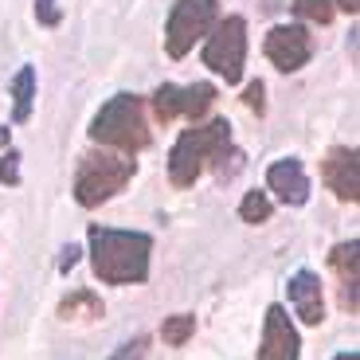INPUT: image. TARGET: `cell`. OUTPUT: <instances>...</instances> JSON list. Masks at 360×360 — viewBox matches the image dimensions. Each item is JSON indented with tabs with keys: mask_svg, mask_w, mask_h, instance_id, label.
I'll return each instance as SVG.
<instances>
[{
	"mask_svg": "<svg viewBox=\"0 0 360 360\" xmlns=\"http://www.w3.org/2000/svg\"><path fill=\"white\" fill-rule=\"evenodd\" d=\"M90 266L94 278L110 286H141L149 278L153 239L145 231H117V227H90Z\"/></svg>",
	"mask_w": 360,
	"mask_h": 360,
	"instance_id": "cell-1",
	"label": "cell"
},
{
	"mask_svg": "<svg viewBox=\"0 0 360 360\" xmlns=\"http://www.w3.org/2000/svg\"><path fill=\"white\" fill-rule=\"evenodd\" d=\"M227 149H231V126H227L224 117L184 129V134L176 137V145H172V153H169V180H172V188H192L204 169L224 165Z\"/></svg>",
	"mask_w": 360,
	"mask_h": 360,
	"instance_id": "cell-2",
	"label": "cell"
},
{
	"mask_svg": "<svg viewBox=\"0 0 360 360\" xmlns=\"http://www.w3.org/2000/svg\"><path fill=\"white\" fill-rule=\"evenodd\" d=\"M90 141L110 145L117 153H141L149 145V122H145V106L137 94H114L98 117L90 122Z\"/></svg>",
	"mask_w": 360,
	"mask_h": 360,
	"instance_id": "cell-3",
	"label": "cell"
},
{
	"mask_svg": "<svg viewBox=\"0 0 360 360\" xmlns=\"http://www.w3.org/2000/svg\"><path fill=\"white\" fill-rule=\"evenodd\" d=\"M134 180V161L117 153H86L75 172V200L82 207H98L114 200Z\"/></svg>",
	"mask_w": 360,
	"mask_h": 360,
	"instance_id": "cell-4",
	"label": "cell"
},
{
	"mask_svg": "<svg viewBox=\"0 0 360 360\" xmlns=\"http://www.w3.org/2000/svg\"><path fill=\"white\" fill-rule=\"evenodd\" d=\"M219 24V0H176L165 24V51L184 59L200 39Z\"/></svg>",
	"mask_w": 360,
	"mask_h": 360,
	"instance_id": "cell-5",
	"label": "cell"
},
{
	"mask_svg": "<svg viewBox=\"0 0 360 360\" xmlns=\"http://www.w3.org/2000/svg\"><path fill=\"white\" fill-rule=\"evenodd\" d=\"M204 63L224 82L243 79V63H247V24H243V16H227L224 24L212 27V36H207V44H204Z\"/></svg>",
	"mask_w": 360,
	"mask_h": 360,
	"instance_id": "cell-6",
	"label": "cell"
},
{
	"mask_svg": "<svg viewBox=\"0 0 360 360\" xmlns=\"http://www.w3.org/2000/svg\"><path fill=\"white\" fill-rule=\"evenodd\" d=\"M262 51L282 75L302 71L309 63V55H314V36L302 24H274L262 39Z\"/></svg>",
	"mask_w": 360,
	"mask_h": 360,
	"instance_id": "cell-7",
	"label": "cell"
},
{
	"mask_svg": "<svg viewBox=\"0 0 360 360\" xmlns=\"http://www.w3.org/2000/svg\"><path fill=\"white\" fill-rule=\"evenodd\" d=\"M321 180L337 200L356 204L360 200V153L356 149H345V145L329 149L325 161H321Z\"/></svg>",
	"mask_w": 360,
	"mask_h": 360,
	"instance_id": "cell-8",
	"label": "cell"
},
{
	"mask_svg": "<svg viewBox=\"0 0 360 360\" xmlns=\"http://www.w3.org/2000/svg\"><path fill=\"white\" fill-rule=\"evenodd\" d=\"M259 360H302V341H297V329H294V321L286 317V309H282V306H270L266 309Z\"/></svg>",
	"mask_w": 360,
	"mask_h": 360,
	"instance_id": "cell-9",
	"label": "cell"
},
{
	"mask_svg": "<svg viewBox=\"0 0 360 360\" xmlns=\"http://www.w3.org/2000/svg\"><path fill=\"white\" fill-rule=\"evenodd\" d=\"M266 188H274V196L290 207H302L309 200V176L302 169L297 157H282L266 169Z\"/></svg>",
	"mask_w": 360,
	"mask_h": 360,
	"instance_id": "cell-10",
	"label": "cell"
},
{
	"mask_svg": "<svg viewBox=\"0 0 360 360\" xmlns=\"http://www.w3.org/2000/svg\"><path fill=\"white\" fill-rule=\"evenodd\" d=\"M290 306L306 325H321L325 321V297H321V278L314 270H297L290 278Z\"/></svg>",
	"mask_w": 360,
	"mask_h": 360,
	"instance_id": "cell-11",
	"label": "cell"
},
{
	"mask_svg": "<svg viewBox=\"0 0 360 360\" xmlns=\"http://www.w3.org/2000/svg\"><path fill=\"white\" fill-rule=\"evenodd\" d=\"M356 259H360V243H356V239L333 247V255H329L337 278H341V309H345V314H356V278H360Z\"/></svg>",
	"mask_w": 360,
	"mask_h": 360,
	"instance_id": "cell-12",
	"label": "cell"
},
{
	"mask_svg": "<svg viewBox=\"0 0 360 360\" xmlns=\"http://www.w3.org/2000/svg\"><path fill=\"white\" fill-rule=\"evenodd\" d=\"M176 102H180V117H200L216 106V86L212 82H192V86H176Z\"/></svg>",
	"mask_w": 360,
	"mask_h": 360,
	"instance_id": "cell-13",
	"label": "cell"
},
{
	"mask_svg": "<svg viewBox=\"0 0 360 360\" xmlns=\"http://www.w3.org/2000/svg\"><path fill=\"white\" fill-rule=\"evenodd\" d=\"M12 122H27L32 117V102H36V67H20L12 75Z\"/></svg>",
	"mask_w": 360,
	"mask_h": 360,
	"instance_id": "cell-14",
	"label": "cell"
},
{
	"mask_svg": "<svg viewBox=\"0 0 360 360\" xmlns=\"http://www.w3.org/2000/svg\"><path fill=\"white\" fill-rule=\"evenodd\" d=\"M59 314L94 321V317H102V297L94 294V290H75V294H67L63 302H59Z\"/></svg>",
	"mask_w": 360,
	"mask_h": 360,
	"instance_id": "cell-15",
	"label": "cell"
},
{
	"mask_svg": "<svg viewBox=\"0 0 360 360\" xmlns=\"http://www.w3.org/2000/svg\"><path fill=\"white\" fill-rule=\"evenodd\" d=\"M192 333H196V317L192 314H172L161 321V341L172 345V349H176V345H188Z\"/></svg>",
	"mask_w": 360,
	"mask_h": 360,
	"instance_id": "cell-16",
	"label": "cell"
},
{
	"mask_svg": "<svg viewBox=\"0 0 360 360\" xmlns=\"http://www.w3.org/2000/svg\"><path fill=\"white\" fill-rule=\"evenodd\" d=\"M153 114L161 126H169L172 117H180V102H176V86L172 82H165V86L153 90Z\"/></svg>",
	"mask_w": 360,
	"mask_h": 360,
	"instance_id": "cell-17",
	"label": "cell"
},
{
	"mask_svg": "<svg viewBox=\"0 0 360 360\" xmlns=\"http://www.w3.org/2000/svg\"><path fill=\"white\" fill-rule=\"evenodd\" d=\"M239 219L243 224H266L270 219V196L266 192H247L239 204Z\"/></svg>",
	"mask_w": 360,
	"mask_h": 360,
	"instance_id": "cell-18",
	"label": "cell"
},
{
	"mask_svg": "<svg viewBox=\"0 0 360 360\" xmlns=\"http://www.w3.org/2000/svg\"><path fill=\"white\" fill-rule=\"evenodd\" d=\"M294 12L309 24H329L337 12V0H294Z\"/></svg>",
	"mask_w": 360,
	"mask_h": 360,
	"instance_id": "cell-19",
	"label": "cell"
},
{
	"mask_svg": "<svg viewBox=\"0 0 360 360\" xmlns=\"http://www.w3.org/2000/svg\"><path fill=\"white\" fill-rule=\"evenodd\" d=\"M145 356H149V337H134V341H126L110 360H145Z\"/></svg>",
	"mask_w": 360,
	"mask_h": 360,
	"instance_id": "cell-20",
	"label": "cell"
},
{
	"mask_svg": "<svg viewBox=\"0 0 360 360\" xmlns=\"http://www.w3.org/2000/svg\"><path fill=\"white\" fill-rule=\"evenodd\" d=\"M36 20L47 27H55L59 20H63V12H59V0H36Z\"/></svg>",
	"mask_w": 360,
	"mask_h": 360,
	"instance_id": "cell-21",
	"label": "cell"
},
{
	"mask_svg": "<svg viewBox=\"0 0 360 360\" xmlns=\"http://www.w3.org/2000/svg\"><path fill=\"white\" fill-rule=\"evenodd\" d=\"M0 180H4V184H20V153L16 149L0 157Z\"/></svg>",
	"mask_w": 360,
	"mask_h": 360,
	"instance_id": "cell-22",
	"label": "cell"
},
{
	"mask_svg": "<svg viewBox=\"0 0 360 360\" xmlns=\"http://www.w3.org/2000/svg\"><path fill=\"white\" fill-rule=\"evenodd\" d=\"M243 102L255 110V114H262V82H251V86L243 90Z\"/></svg>",
	"mask_w": 360,
	"mask_h": 360,
	"instance_id": "cell-23",
	"label": "cell"
},
{
	"mask_svg": "<svg viewBox=\"0 0 360 360\" xmlns=\"http://www.w3.org/2000/svg\"><path fill=\"white\" fill-rule=\"evenodd\" d=\"M75 262H79V247H75V243H67V247H63V255H59V270L67 274V270H71Z\"/></svg>",
	"mask_w": 360,
	"mask_h": 360,
	"instance_id": "cell-24",
	"label": "cell"
},
{
	"mask_svg": "<svg viewBox=\"0 0 360 360\" xmlns=\"http://www.w3.org/2000/svg\"><path fill=\"white\" fill-rule=\"evenodd\" d=\"M337 8H345L352 16V12H356V0H337Z\"/></svg>",
	"mask_w": 360,
	"mask_h": 360,
	"instance_id": "cell-25",
	"label": "cell"
},
{
	"mask_svg": "<svg viewBox=\"0 0 360 360\" xmlns=\"http://www.w3.org/2000/svg\"><path fill=\"white\" fill-rule=\"evenodd\" d=\"M333 360H360V352H356V349H349V352H341V356H333Z\"/></svg>",
	"mask_w": 360,
	"mask_h": 360,
	"instance_id": "cell-26",
	"label": "cell"
},
{
	"mask_svg": "<svg viewBox=\"0 0 360 360\" xmlns=\"http://www.w3.org/2000/svg\"><path fill=\"white\" fill-rule=\"evenodd\" d=\"M0 145H8V129H0Z\"/></svg>",
	"mask_w": 360,
	"mask_h": 360,
	"instance_id": "cell-27",
	"label": "cell"
}]
</instances>
